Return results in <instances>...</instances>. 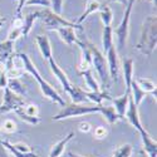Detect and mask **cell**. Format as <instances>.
<instances>
[{"label":"cell","mask_w":157,"mask_h":157,"mask_svg":"<svg viewBox=\"0 0 157 157\" xmlns=\"http://www.w3.org/2000/svg\"><path fill=\"white\" fill-rule=\"evenodd\" d=\"M0 68H2V67H0Z\"/></svg>","instance_id":"816d5d0a"},{"label":"cell","mask_w":157,"mask_h":157,"mask_svg":"<svg viewBox=\"0 0 157 157\" xmlns=\"http://www.w3.org/2000/svg\"><path fill=\"white\" fill-rule=\"evenodd\" d=\"M75 44L81 49V59H79V63L77 64V71L81 74V73L90 69V67H92V64H90V52H89V47L87 44L86 39L84 40L78 39Z\"/></svg>","instance_id":"30bf717a"},{"label":"cell","mask_w":157,"mask_h":157,"mask_svg":"<svg viewBox=\"0 0 157 157\" xmlns=\"http://www.w3.org/2000/svg\"><path fill=\"white\" fill-rule=\"evenodd\" d=\"M81 75L84 78V82H86V86L88 88V92H98V90H101V86L96 81V78L93 77V73L90 69L81 73Z\"/></svg>","instance_id":"d4e9b609"},{"label":"cell","mask_w":157,"mask_h":157,"mask_svg":"<svg viewBox=\"0 0 157 157\" xmlns=\"http://www.w3.org/2000/svg\"><path fill=\"white\" fill-rule=\"evenodd\" d=\"M98 13H99L101 21L103 23V27H111L112 20H113V11H112V9L107 4H102L99 10H98Z\"/></svg>","instance_id":"f1b7e54d"},{"label":"cell","mask_w":157,"mask_h":157,"mask_svg":"<svg viewBox=\"0 0 157 157\" xmlns=\"http://www.w3.org/2000/svg\"><path fill=\"white\" fill-rule=\"evenodd\" d=\"M137 0H127V5L123 13V17L121 23L118 24V27L113 29V34L117 36V50H121L126 47L127 38H128V29H129V19H131V13H132V8Z\"/></svg>","instance_id":"8992f818"},{"label":"cell","mask_w":157,"mask_h":157,"mask_svg":"<svg viewBox=\"0 0 157 157\" xmlns=\"http://www.w3.org/2000/svg\"><path fill=\"white\" fill-rule=\"evenodd\" d=\"M74 137V132H69L67 136H64V138H62L60 141H58L57 143H54L50 148L49 152V157H60L64 153V150L67 147L68 142Z\"/></svg>","instance_id":"ac0fdd59"},{"label":"cell","mask_w":157,"mask_h":157,"mask_svg":"<svg viewBox=\"0 0 157 157\" xmlns=\"http://www.w3.org/2000/svg\"><path fill=\"white\" fill-rule=\"evenodd\" d=\"M75 29L74 28H71V27H62V28H58L56 32L58 33L59 38L62 40L67 44V45H74L78 40V36L74 32Z\"/></svg>","instance_id":"e0dca14e"},{"label":"cell","mask_w":157,"mask_h":157,"mask_svg":"<svg viewBox=\"0 0 157 157\" xmlns=\"http://www.w3.org/2000/svg\"><path fill=\"white\" fill-rule=\"evenodd\" d=\"M63 4H64V0H50V8H52V11L56 13V14H58V15H62Z\"/></svg>","instance_id":"d590c367"},{"label":"cell","mask_w":157,"mask_h":157,"mask_svg":"<svg viewBox=\"0 0 157 157\" xmlns=\"http://www.w3.org/2000/svg\"><path fill=\"white\" fill-rule=\"evenodd\" d=\"M133 65L135 62L132 58H123L122 59V65L121 69L123 73V79H124V84H126V90H129V86L131 82L133 79Z\"/></svg>","instance_id":"5bb4252c"},{"label":"cell","mask_w":157,"mask_h":157,"mask_svg":"<svg viewBox=\"0 0 157 157\" xmlns=\"http://www.w3.org/2000/svg\"><path fill=\"white\" fill-rule=\"evenodd\" d=\"M21 32H23L21 28H14V27H11L10 30H9V33H8V40H10V42L18 40V39L21 36Z\"/></svg>","instance_id":"8d00e7d4"},{"label":"cell","mask_w":157,"mask_h":157,"mask_svg":"<svg viewBox=\"0 0 157 157\" xmlns=\"http://www.w3.org/2000/svg\"><path fill=\"white\" fill-rule=\"evenodd\" d=\"M124 118L128 121L129 124H132L137 131L138 133L142 132L143 129V126L140 121V114H138V108L135 104L132 97H131V93H129V98H128V106H127V109H126V113H124Z\"/></svg>","instance_id":"8fae6325"},{"label":"cell","mask_w":157,"mask_h":157,"mask_svg":"<svg viewBox=\"0 0 157 157\" xmlns=\"http://www.w3.org/2000/svg\"><path fill=\"white\" fill-rule=\"evenodd\" d=\"M78 129H79L82 133H88V132L92 131V124H90L89 122H87V121H83V122H81L79 124H78Z\"/></svg>","instance_id":"ab89813d"},{"label":"cell","mask_w":157,"mask_h":157,"mask_svg":"<svg viewBox=\"0 0 157 157\" xmlns=\"http://www.w3.org/2000/svg\"><path fill=\"white\" fill-rule=\"evenodd\" d=\"M107 3H121V4H123L124 6L127 5V0H106Z\"/></svg>","instance_id":"ee69618b"},{"label":"cell","mask_w":157,"mask_h":157,"mask_svg":"<svg viewBox=\"0 0 157 157\" xmlns=\"http://www.w3.org/2000/svg\"><path fill=\"white\" fill-rule=\"evenodd\" d=\"M107 135H108V129L103 126H98L93 131V136L96 140H103V138L107 137Z\"/></svg>","instance_id":"74e56055"},{"label":"cell","mask_w":157,"mask_h":157,"mask_svg":"<svg viewBox=\"0 0 157 157\" xmlns=\"http://www.w3.org/2000/svg\"><path fill=\"white\" fill-rule=\"evenodd\" d=\"M142 145H143V152H145L148 157H157V142L156 140L147 132L146 129H143L140 132Z\"/></svg>","instance_id":"4fadbf2b"},{"label":"cell","mask_w":157,"mask_h":157,"mask_svg":"<svg viewBox=\"0 0 157 157\" xmlns=\"http://www.w3.org/2000/svg\"><path fill=\"white\" fill-rule=\"evenodd\" d=\"M113 45V28L112 27H103L102 30V47L104 54L108 52V49Z\"/></svg>","instance_id":"4316f807"},{"label":"cell","mask_w":157,"mask_h":157,"mask_svg":"<svg viewBox=\"0 0 157 157\" xmlns=\"http://www.w3.org/2000/svg\"><path fill=\"white\" fill-rule=\"evenodd\" d=\"M38 18H39V10L30 11V13H28V14L23 18V32H21V36H28L29 35V33L33 29L34 21L38 20Z\"/></svg>","instance_id":"7402d4cb"},{"label":"cell","mask_w":157,"mask_h":157,"mask_svg":"<svg viewBox=\"0 0 157 157\" xmlns=\"http://www.w3.org/2000/svg\"><path fill=\"white\" fill-rule=\"evenodd\" d=\"M49 67H50V71H52V73L54 74V77L58 79V82L62 84V87H63V89L65 90V92H69V89H71V87H72V82L69 81V78H68V75L65 74V72L59 67L58 65V63L54 60V58L52 57L49 60Z\"/></svg>","instance_id":"7c38bea8"},{"label":"cell","mask_w":157,"mask_h":157,"mask_svg":"<svg viewBox=\"0 0 157 157\" xmlns=\"http://www.w3.org/2000/svg\"><path fill=\"white\" fill-rule=\"evenodd\" d=\"M128 98H129V90H126L124 94L111 99V102L113 103V108L117 112V114L120 116L121 120L124 118V113H126V109L128 106Z\"/></svg>","instance_id":"9a60e30c"},{"label":"cell","mask_w":157,"mask_h":157,"mask_svg":"<svg viewBox=\"0 0 157 157\" xmlns=\"http://www.w3.org/2000/svg\"><path fill=\"white\" fill-rule=\"evenodd\" d=\"M68 94H69V97H71V99H72L73 103L82 104L84 102H88V99L86 97V92H84L83 89H81L78 86H75V84H72Z\"/></svg>","instance_id":"484cf974"},{"label":"cell","mask_w":157,"mask_h":157,"mask_svg":"<svg viewBox=\"0 0 157 157\" xmlns=\"http://www.w3.org/2000/svg\"><path fill=\"white\" fill-rule=\"evenodd\" d=\"M0 142H2V145L8 150L10 151L13 155H14V157H35L36 155L32 151L30 146H28L27 143L24 142H17V143H10L9 141H3L0 140Z\"/></svg>","instance_id":"9c48e42d"},{"label":"cell","mask_w":157,"mask_h":157,"mask_svg":"<svg viewBox=\"0 0 157 157\" xmlns=\"http://www.w3.org/2000/svg\"><path fill=\"white\" fill-rule=\"evenodd\" d=\"M132 152H133V147L129 143H124V145H121L114 150L112 157H131Z\"/></svg>","instance_id":"4dcf8cb0"},{"label":"cell","mask_w":157,"mask_h":157,"mask_svg":"<svg viewBox=\"0 0 157 157\" xmlns=\"http://www.w3.org/2000/svg\"><path fill=\"white\" fill-rule=\"evenodd\" d=\"M138 157H148L145 152H143V150H140V152H138Z\"/></svg>","instance_id":"bcb514c9"},{"label":"cell","mask_w":157,"mask_h":157,"mask_svg":"<svg viewBox=\"0 0 157 157\" xmlns=\"http://www.w3.org/2000/svg\"><path fill=\"white\" fill-rule=\"evenodd\" d=\"M68 157H89V156H81V155H78V153H74L72 151L68 152Z\"/></svg>","instance_id":"f6af8a7d"},{"label":"cell","mask_w":157,"mask_h":157,"mask_svg":"<svg viewBox=\"0 0 157 157\" xmlns=\"http://www.w3.org/2000/svg\"><path fill=\"white\" fill-rule=\"evenodd\" d=\"M156 45H157V17L150 15L142 23L141 36L138 39L136 49L141 54L150 57L156 50Z\"/></svg>","instance_id":"6da1fadb"},{"label":"cell","mask_w":157,"mask_h":157,"mask_svg":"<svg viewBox=\"0 0 157 157\" xmlns=\"http://www.w3.org/2000/svg\"><path fill=\"white\" fill-rule=\"evenodd\" d=\"M136 83L138 84V87L143 90L145 93H153L156 92V83L151 79H148V78H137V79H135Z\"/></svg>","instance_id":"f546056e"},{"label":"cell","mask_w":157,"mask_h":157,"mask_svg":"<svg viewBox=\"0 0 157 157\" xmlns=\"http://www.w3.org/2000/svg\"><path fill=\"white\" fill-rule=\"evenodd\" d=\"M8 88L13 93H15L23 98L27 96V87H25V84L19 79V78H9Z\"/></svg>","instance_id":"cb8c5ba5"},{"label":"cell","mask_w":157,"mask_h":157,"mask_svg":"<svg viewBox=\"0 0 157 157\" xmlns=\"http://www.w3.org/2000/svg\"><path fill=\"white\" fill-rule=\"evenodd\" d=\"M38 19L40 20L44 27L49 30L56 32L58 28H62V27H71V28H74V29H81L82 30L81 25H77L73 21L64 19L62 15H58V14H56V13H53L49 8L39 10V18Z\"/></svg>","instance_id":"5b68a950"},{"label":"cell","mask_w":157,"mask_h":157,"mask_svg":"<svg viewBox=\"0 0 157 157\" xmlns=\"http://www.w3.org/2000/svg\"><path fill=\"white\" fill-rule=\"evenodd\" d=\"M87 44L89 47V52H90V64L94 67L99 79L102 82V88L101 89H107L109 86V73H108V65H107V60L104 58L103 53L101 50H98V48L96 45H93L90 42L87 40Z\"/></svg>","instance_id":"3957f363"},{"label":"cell","mask_w":157,"mask_h":157,"mask_svg":"<svg viewBox=\"0 0 157 157\" xmlns=\"http://www.w3.org/2000/svg\"><path fill=\"white\" fill-rule=\"evenodd\" d=\"M35 157H39V156H38V155H36V156H35Z\"/></svg>","instance_id":"f907efd6"},{"label":"cell","mask_w":157,"mask_h":157,"mask_svg":"<svg viewBox=\"0 0 157 157\" xmlns=\"http://www.w3.org/2000/svg\"><path fill=\"white\" fill-rule=\"evenodd\" d=\"M27 116L30 117H39V107L34 103H25L24 106L20 108Z\"/></svg>","instance_id":"836d02e7"},{"label":"cell","mask_w":157,"mask_h":157,"mask_svg":"<svg viewBox=\"0 0 157 157\" xmlns=\"http://www.w3.org/2000/svg\"><path fill=\"white\" fill-rule=\"evenodd\" d=\"M3 24H4V23H0V27H2V25H3Z\"/></svg>","instance_id":"681fc988"},{"label":"cell","mask_w":157,"mask_h":157,"mask_svg":"<svg viewBox=\"0 0 157 157\" xmlns=\"http://www.w3.org/2000/svg\"><path fill=\"white\" fill-rule=\"evenodd\" d=\"M99 112V106H84V104H78V103H65L62 107V109L52 117L53 121H63L67 118H72V117H81V116H88L92 113H98Z\"/></svg>","instance_id":"277c9868"},{"label":"cell","mask_w":157,"mask_h":157,"mask_svg":"<svg viewBox=\"0 0 157 157\" xmlns=\"http://www.w3.org/2000/svg\"><path fill=\"white\" fill-rule=\"evenodd\" d=\"M106 60H107V65H108L109 79H112L114 83H117L120 79L121 65H120V59H118V50L116 49L114 44L108 49V52L106 53Z\"/></svg>","instance_id":"ba28073f"},{"label":"cell","mask_w":157,"mask_h":157,"mask_svg":"<svg viewBox=\"0 0 157 157\" xmlns=\"http://www.w3.org/2000/svg\"><path fill=\"white\" fill-rule=\"evenodd\" d=\"M98 113H101L104 117V118H106V121L109 124H114V123H117L118 121H121L120 116L117 114V112L114 111V108L111 107V106H103V104H101Z\"/></svg>","instance_id":"603a6c76"},{"label":"cell","mask_w":157,"mask_h":157,"mask_svg":"<svg viewBox=\"0 0 157 157\" xmlns=\"http://www.w3.org/2000/svg\"><path fill=\"white\" fill-rule=\"evenodd\" d=\"M129 93H131V97H132V99H133V102H135V104L138 107L140 106V103L142 102V99L146 97V94L147 93H145L143 90L138 87V84L136 83V81H135V78L132 79V82H131V86H129Z\"/></svg>","instance_id":"83f0119b"},{"label":"cell","mask_w":157,"mask_h":157,"mask_svg":"<svg viewBox=\"0 0 157 157\" xmlns=\"http://www.w3.org/2000/svg\"><path fill=\"white\" fill-rule=\"evenodd\" d=\"M0 23H5V18H2V17H0Z\"/></svg>","instance_id":"c3c4849f"},{"label":"cell","mask_w":157,"mask_h":157,"mask_svg":"<svg viewBox=\"0 0 157 157\" xmlns=\"http://www.w3.org/2000/svg\"><path fill=\"white\" fill-rule=\"evenodd\" d=\"M18 56H19V58L21 59L24 71L28 72L29 74H32V75L34 77V79L38 82V84H39V87H40V90H42L43 96H44L47 99H49L50 102L57 103V104H59L60 107H63L64 104H65V101L60 97V94L54 89V87H52V86L44 79V78L40 75V73H39V71L36 69V67L34 65V63L30 60V58L28 57V54L20 53V54H18Z\"/></svg>","instance_id":"7a4b0ae2"},{"label":"cell","mask_w":157,"mask_h":157,"mask_svg":"<svg viewBox=\"0 0 157 157\" xmlns=\"http://www.w3.org/2000/svg\"><path fill=\"white\" fill-rule=\"evenodd\" d=\"M86 97L88 99V102L94 103L96 106H101L103 104V101H111L112 97L108 93V89H101L98 92H86Z\"/></svg>","instance_id":"d6986e66"},{"label":"cell","mask_w":157,"mask_h":157,"mask_svg":"<svg viewBox=\"0 0 157 157\" xmlns=\"http://www.w3.org/2000/svg\"><path fill=\"white\" fill-rule=\"evenodd\" d=\"M145 2H151V3L155 5V8H156V0H145Z\"/></svg>","instance_id":"7dc6e473"},{"label":"cell","mask_w":157,"mask_h":157,"mask_svg":"<svg viewBox=\"0 0 157 157\" xmlns=\"http://www.w3.org/2000/svg\"><path fill=\"white\" fill-rule=\"evenodd\" d=\"M27 103L23 97L13 93L11 90L6 87L4 89V96H3V103L0 104V113H9V112H15L17 109L21 108L24 104Z\"/></svg>","instance_id":"52a82bcc"},{"label":"cell","mask_w":157,"mask_h":157,"mask_svg":"<svg viewBox=\"0 0 157 157\" xmlns=\"http://www.w3.org/2000/svg\"><path fill=\"white\" fill-rule=\"evenodd\" d=\"M13 56H14V42L4 40L0 42V64L4 65Z\"/></svg>","instance_id":"44dd1931"},{"label":"cell","mask_w":157,"mask_h":157,"mask_svg":"<svg viewBox=\"0 0 157 157\" xmlns=\"http://www.w3.org/2000/svg\"><path fill=\"white\" fill-rule=\"evenodd\" d=\"M35 43L40 50V54L45 60H49L53 57V52H52V44L47 35H38L35 38Z\"/></svg>","instance_id":"2e32d148"},{"label":"cell","mask_w":157,"mask_h":157,"mask_svg":"<svg viewBox=\"0 0 157 157\" xmlns=\"http://www.w3.org/2000/svg\"><path fill=\"white\" fill-rule=\"evenodd\" d=\"M11 27H14V28H21L23 29V17H17L13 19V24H11Z\"/></svg>","instance_id":"60d3db41"},{"label":"cell","mask_w":157,"mask_h":157,"mask_svg":"<svg viewBox=\"0 0 157 157\" xmlns=\"http://www.w3.org/2000/svg\"><path fill=\"white\" fill-rule=\"evenodd\" d=\"M101 2L99 0H87V4H86V10L82 13V15L78 18L74 23L77 24V25H81L90 14H94V13H97L98 10H99V8H101Z\"/></svg>","instance_id":"ffe728a7"},{"label":"cell","mask_w":157,"mask_h":157,"mask_svg":"<svg viewBox=\"0 0 157 157\" xmlns=\"http://www.w3.org/2000/svg\"><path fill=\"white\" fill-rule=\"evenodd\" d=\"M25 6H42L43 9L50 8V0H28Z\"/></svg>","instance_id":"e575fe53"},{"label":"cell","mask_w":157,"mask_h":157,"mask_svg":"<svg viewBox=\"0 0 157 157\" xmlns=\"http://www.w3.org/2000/svg\"><path fill=\"white\" fill-rule=\"evenodd\" d=\"M8 82H9V77L6 72L4 71V68H0V89H5L8 87Z\"/></svg>","instance_id":"f35d334b"},{"label":"cell","mask_w":157,"mask_h":157,"mask_svg":"<svg viewBox=\"0 0 157 157\" xmlns=\"http://www.w3.org/2000/svg\"><path fill=\"white\" fill-rule=\"evenodd\" d=\"M27 2H28V0H18V6H17V10H15L17 17H20L21 15V10L25 6V3H27Z\"/></svg>","instance_id":"b9f144b4"},{"label":"cell","mask_w":157,"mask_h":157,"mask_svg":"<svg viewBox=\"0 0 157 157\" xmlns=\"http://www.w3.org/2000/svg\"><path fill=\"white\" fill-rule=\"evenodd\" d=\"M2 140V138H0ZM0 157H9V155L6 153V148L2 145V142H0Z\"/></svg>","instance_id":"7bdbcfd3"},{"label":"cell","mask_w":157,"mask_h":157,"mask_svg":"<svg viewBox=\"0 0 157 157\" xmlns=\"http://www.w3.org/2000/svg\"><path fill=\"white\" fill-rule=\"evenodd\" d=\"M15 113H17V116L19 117V118H20L23 122L28 123V124H30V126H36V124L40 123V118H39V117H30V116H27L20 108L17 109Z\"/></svg>","instance_id":"1f68e13d"},{"label":"cell","mask_w":157,"mask_h":157,"mask_svg":"<svg viewBox=\"0 0 157 157\" xmlns=\"http://www.w3.org/2000/svg\"><path fill=\"white\" fill-rule=\"evenodd\" d=\"M17 129H18V126H17V122L14 120H5L4 123L0 126V132H4L8 135L17 132Z\"/></svg>","instance_id":"d6a6232c"}]
</instances>
